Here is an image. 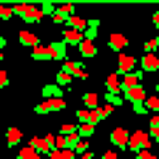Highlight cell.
I'll use <instances>...</instances> for the list:
<instances>
[{"label": "cell", "instance_id": "6", "mask_svg": "<svg viewBox=\"0 0 159 159\" xmlns=\"http://www.w3.org/2000/svg\"><path fill=\"white\" fill-rule=\"evenodd\" d=\"M48 60H60V63H66V60H68V46L63 43V40L48 43Z\"/></svg>", "mask_w": 159, "mask_h": 159}, {"label": "cell", "instance_id": "7", "mask_svg": "<svg viewBox=\"0 0 159 159\" xmlns=\"http://www.w3.org/2000/svg\"><path fill=\"white\" fill-rule=\"evenodd\" d=\"M63 108H66V99H43L40 105H34V114H54Z\"/></svg>", "mask_w": 159, "mask_h": 159}, {"label": "cell", "instance_id": "28", "mask_svg": "<svg viewBox=\"0 0 159 159\" xmlns=\"http://www.w3.org/2000/svg\"><path fill=\"white\" fill-rule=\"evenodd\" d=\"M31 60H48V46H37V48H31Z\"/></svg>", "mask_w": 159, "mask_h": 159}, {"label": "cell", "instance_id": "39", "mask_svg": "<svg viewBox=\"0 0 159 159\" xmlns=\"http://www.w3.org/2000/svg\"><path fill=\"white\" fill-rule=\"evenodd\" d=\"M153 91H156V97H159V83H156V88H153Z\"/></svg>", "mask_w": 159, "mask_h": 159}, {"label": "cell", "instance_id": "4", "mask_svg": "<svg viewBox=\"0 0 159 159\" xmlns=\"http://www.w3.org/2000/svg\"><path fill=\"white\" fill-rule=\"evenodd\" d=\"M108 139H111V145H114V151H125L128 148V139H131V134L122 128V125H116L111 134H108Z\"/></svg>", "mask_w": 159, "mask_h": 159}, {"label": "cell", "instance_id": "31", "mask_svg": "<svg viewBox=\"0 0 159 159\" xmlns=\"http://www.w3.org/2000/svg\"><path fill=\"white\" fill-rule=\"evenodd\" d=\"M131 108H134V114H136V116H145V114H148L145 102H136V105H131Z\"/></svg>", "mask_w": 159, "mask_h": 159}, {"label": "cell", "instance_id": "19", "mask_svg": "<svg viewBox=\"0 0 159 159\" xmlns=\"http://www.w3.org/2000/svg\"><path fill=\"white\" fill-rule=\"evenodd\" d=\"M71 80H74V77H71L68 71L57 68V74H54V85H60V88H68V85H71Z\"/></svg>", "mask_w": 159, "mask_h": 159}, {"label": "cell", "instance_id": "32", "mask_svg": "<svg viewBox=\"0 0 159 159\" xmlns=\"http://www.w3.org/2000/svg\"><path fill=\"white\" fill-rule=\"evenodd\" d=\"M11 17H14V11H11V9L0 6V20H11Z\"/></svg>", "mask_w": 159, "mask_h": 159}, {"label": "cell", "instance_id": "24", "mask_svg": "<svg viewBox=\"0 0 159 159\" xmlns=\"http://www.w3.org/2000/svg\"><path fill=\"white\" fill-rule=\"evenodd\" d=\"M145 108H148V114H159V97L156 94H148L145 97Z\"/></svg>", "mask_w": 159, "mask_h": 159}, {"label": "cell", "instance_id": "14", "mask_svg": "<svg viewBox=\"0 0 159 159\" xmlns=\"http://www.w3.org/2000/svg\"><path fill=\"white\" fill-rule=\"evenodd\" d=\"M83 40H85L83 31H74V29H66V31H63V43H66V46H80Z\"/></svg>", "mask_w": 159, "mask_h": 159}, {"label": "cell", "instance_id": "5", "mask_svg": "<svg viewBox=\"0 0 159 159\" xmlns=\"http://www.w3.org/2000/svg\"><path fill=\"white\" fill-rule=\"evenodd\" d=\"M29 145H31L37 153H46V156H48V153L54 151V139H51V136H31Z\"/></svg>", "mask_w": 159, "mask_h": 159}, {"label": "cell", "instance_id": "33", "mask_svg": "<svg viewBox=\"0 0 159 159\" xmlns=\"http://www.w3.org/2000/svg\"><path fill=\"white\" fill-rule=\"evenodd\" d=\"M9 85V74H6V68H0V88H6Z\"/></svg>", "mask_w": 159, "mask_h": 159}, {"label": "cell", "instance_id": "22", "mask_svg": "<svg viewBox=\"0 0 159 159\" xmlns=\"http://www.w3.org/2000/svg\"><path fill=\"white\" fill-rule=\"evenodd\" d=\"M83 102H85L88 111H97V108H99V97H97L94 91H85V94H83Z\"/></svg>", "mask_w": 159, "mask_h": 159}, {"label": "cell", "instance_id": "17", "mask_svg": "<svg viewBox=\"0 0 159 159\" xmlns=\"http://www.w3.org/2000/svg\"><path fill=\"white\" fill-rule=\"evenodd\" d=\"M77 51H80V57H83V60H88V57L94 60V57H97V43H88V40H83V43L77 46Z\"/></svg>", "mask_w": 159, "mask_h": 159}, {"label": "cell", "instance_id": "23", "mask_svg": "<svg viewBox=\"0 0 159 159\" xmlns=\"http://www.w3.org/2000/svg\"><path fill=\"white\" fill-rule=\"evenodd\" d=\"M66 29H74V31H83V34H85V29H88V20H83V17H77V14H74V17L68 20V26H66Z\"/></svg>", "mask_w": 159, "mask_h": 159}, {"label": "cell", "instance_id": "13", "mask_svg": "<svg viewBox=\"0 0 159 159\" xmlns=\"http://www.w3.org/2000/svg\"><path fill=\"white\" fill-rule=\"evenodd\" d=\"M43 99H63V94H66V88H60V85H54V83H48V85H43Z\"/></svg>", "mask_w": 159, "mask_h": 159}, {"label": "cell", "instance_id": "38", "mask_svg": "<svg viewBox=\"0 0 159 159\" xmlns=\"http://www.w3.org/2000/svg\"><path fill=\"white\" fill-rule=\"evenodd\" d=\"M0 68H3V51H0Z\"/></svg>", "mask_w": 159, "mask_h": 159}, {"label": "cell", "instance_id": "15", "mask_svg": "<svg viewBox=\"0 0 159 159\" xmlns=\"http://www.w3.org/2000/svg\"><path fill=\"white\" fill-rule=\"evenodd\" d=\"M105 88H108V94H122V80H119V74H108L105 77Z\"/></svg>", "mask_w": 159, "mask_h": 159}, {"label": "cell", "instance_id": "26", "mask_svg": "<svg viewBox=\"0 0 159 159\" xmlns=\"http://www.w3.org/2000/svg\"><path fill=\"white\" fill-rule=\"evenodd\" d=\"M46 159H80V156H77L74 151H51Z\"/></svg>", "mask_w": 159, "mask_h": 159}, {"label": "cell", "instance_id": "34", "mask_svg": "<svg viewBox=\"0 0 159 159\" xmlns=\"http://www.w3.org/2000/svg\"><path fill=\"white\" fill-rule=\"evenodd\" d=\"M99 159H119V151H114V148H111V151H105Z\"/></svg>", "mask_w": 159, "mask_h": 159}, {"label": "cell", "instance_id": "27", "mask_svg": "<svg viewBox=\"0 0 159 159\" xmlns=\"http://www.w3.org/2000/svg\"><path fill=\"white\" fill-rule=\"evenodd\" d=\"M71 151H74L77 156H83V153H88V151H91V142H88V139H77V145H74Z\"/></svg>", "mask_w": 159, "mask_h": 159}, {"label": "cell", "instance_id": "9", "mask_svg": "<svg viewBox=\"0 0 159 159\" xmlns=\"http://www.w3.org/2000/svg\"><path fill=\"white\" fill-rule=\"evenodd\" d=\"M125 46H128V37H125L122 31H114V34L108 37V48H111L114 54H125Z\"/></svg>", "mask_w": 159, "mask_h": 159}, {"label": "cell", "instance_id": "30", "mask_svg": "<svg viewBox=\"0 0 159 159\" xmlns=\"http://www.w3.org/2000/svg\"><path fill=\"white\" fill-rule=\"evenodd\" d=\"M60 136H77V125H74V122L60 125Z\"/></svg>", "mask_w": 159, "mask_h": 159}, {"label": "cell", "instance_id": "8", "mask_svg": "<svg viewBox=\"0 0 159 159\" xmlns=\"http://www.w3.org/2000/svg\"><path fill=\"white\" fill-rule=\"evenodd\" d=\"M60 68H63V71H68L74 80H88V71H85V66H83V63H74V60H66V63L60 66Z\"/></svg>", "mask_w": 159, "mask_h": 159}, {"label": "cell", "instance_id": "16", "mask_svg": "<svg viewBox=\"0 0 159 159\" xmlns=\"http://www.w3.org/2000/svg\"><path fill=\"white\" fill-rule=\"evenodd\" d=\"M20 142H23V131L20 128H9L6 131V145L9 148H20Z\"/></svg>", "mask_w": 159, "mask_h": 159}, {"label": "cell", "instance_id": "2", "mask_svg": "<svg viewBox=\"0 0 159 159\" xmlns=\"http://www.w3.org/2000/svg\"><path fill=\"white\" fill-rule=\"evenodd\" d=\"M151 148V136H148V131H134L131 134V139H128V151H134V153H142V151H148Z\"/></svg>", "mask_w": 159, "mask_h": 159}, {"label": "cell", "instance_id": "37", "mask_svg": "<svg viewBox=\"0 0 159 159\" xmlns=\"http://www.w3.org/2000/svg\"><path fill=\"white\" fill-rule=\"evenodd\" d=\"M3 48H6V37L0 34V51H3Z\"/></svg>", "mask_w": 159, "mask_h": 159}, {"label": "cell", "instance_id": "36", "mask_svg": "<svg viewBox=\"0 0 159 159\" xmlns=\"http://www.w3.org/2000/svg\"><path fill=\"white\" fill-rule=\"evenodd\" d=\"M153 29H159V11H153Z\"/></svg>", "mask_w": 159, "mask_h": 159}, {"label": "cell", "instance_id": "1", "mask_svg": "<svg viewBox=\"0 0 159 159\" xmlns=\"http://www.w3.org/2000/svg\"><path fill=\"white\" fill-rule=\"evenodd\" d=\"M11 11H14L17 17H23L26 23H43V11H40V6L23 3V6H11Z\"/></svg>", "mask_w": 159, "mask_h": 159}, {"label": "cell", "instance_id": "29", "mask_svg": "<svg viewBox=\"0 0 159 159\" xmlns=\"http://www.w3.org/2000/svg\"><path fill=\"white\" fill-rule=\"evenodd\" d=\"M142 48H145V54H156V51H159V34L151 37V40H145V46H142Z\"/></svg>", "mask_w": 159, "mask_h": 159}, {"label": "cell", "instance_id": "20", "mask_svg": "<svg viewBox=\"0 0 159 159\" xmlns=\"http://www.w3.org/2000/svg\"><path fill=\"white\" fill-rule=\"evenodd\" d=\"M94 134H97V125H94V122H88V125H77V136H80V139H88V142H91Z\"/></svg>", "mask_w": 159, "mask_h": 159}, {"label": "cell", "instance_id": "21", "mask_svg": "<svg viewBox=\"0 0 159 159\" xmlns=\"http://www.w3.org/2000/svg\"><path fill=\"white\" fill-rule=\"evenodd\" d=\"M17 159H46V156H40L31 145H23V148H17Z\"/></svg>", "mask_w": 159, "mask_h": 159}, {"label": "cell", "instance_id": "11", "mask_svg": "<svg viewBox=\"0 0 159 159\" xmlns=\"http://www.w3.org/2000/svg\"><path fill=\"white\" fill-rule=\"evenodd\" d=\"M17 40H20V46H29V48L43 46V43H40V37H37L31 29H20V31H17Z\"/></svg>", "mask_w": 159, "mask_h": 159}, {"label": "cell", "instance_id": "3", "mask_svg": "<svg viewBox=\"0 0 159 159\" xmlns=\"http://www.w3.org/2000/svg\"><path fill=\"white\" fill-rule=\"evenodd\" d=\"M134 71H136V57L134 54H116V68H114V74L128 77Z\"/></svg>", "mask_w": 159, "mask_h": 159}, {"label": "cell", "instance_id": "10", "mask_svg": "<svg viewBox=\"0 0 159 159\" xmlns=\"http://www.w3.org/2000/svg\"><path fill=\"white\" fill-rule=\"evenodd\" d=\"M145 88L142 85H136V88H122V99L125 102H131V105H136V102H145Z\"/></svg>", "mask_w": 159, "mask_h": 159}, {"label": "cell", "instance_id": "18", "mask_svg": "<svg viewBox=\"0 0 159 159\" xmlns=\"http://www.w3.org/2000/svg\"><path fill=\"white\" fill-rule=\"evenodd\" d=\"M97 37H99V20L91 17L88 20V29H85V40H88V43H97Z\"/></svg>", "mask_w": 159, "mask_h": 159}, {"label": "cell", "instance_id": "25", "mask_svg": "<svg viewBox=\"0 0 159 159\" xmlns=\"http://www.w3.org/2000/svg\"><path fill=\"white\" fill-rule=\"evenodd\" d=\"M105 105H111V108H122L125 99H122V94H105Z\"/></svg>", "mask_w": 159, "mask_h": 159}, {"label": "cell", "instance_id": "35", "mask_svg": "<svg viewBox=\"0 0 159 159\" xmlns=\"http://www.w3.org/2000/svg\"><path fill=\"white\" fill-rule=\"evenodd\" d=\"M136 159H156V156H153L151 151H142V153H136Z\"/></svg>", "mask_w": 159, "mask_h": 159}, {"label": "cell", "instance_id": "12", "mask_svg": "<svg viewBox=\"0 0 159 159\" xmlns=\"http://www.w3.org/2000/svg\"><path fill=\"white\" fill-rule=\"evenodd\" d=\"M139 68H142L145 74H153V71H159V54H145L142 60H139Z\"/></svg>", "mask_w": 159, "mask_h": 159}]
</instances>
